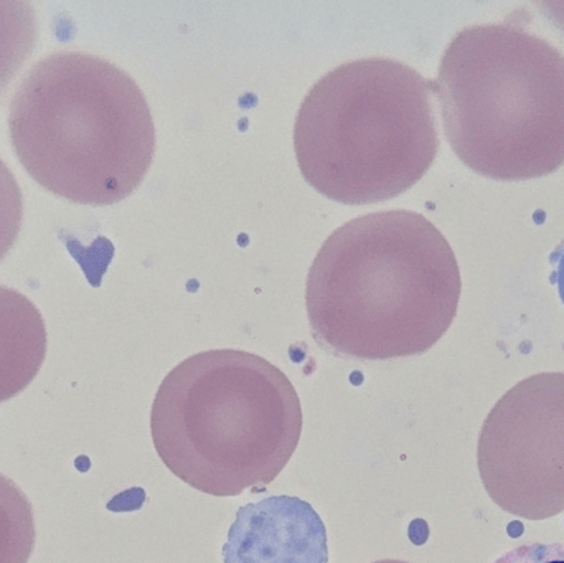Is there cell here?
I'll return each instance as SVG.
<instances>
[{
    "label": "cell",
    "instance_id": "9",
    "mask_svg": "<svg viewBox=\"0 0 564 563\" xmlns=\"http://www.w3.org/2000/svg\"><path fill=\"white\" fill-rule=\"evenodd\" d=\"M39 39L35 10L23 0H0V96L32 55Z\"/></svg>",
    "mask_w": 564,
    "mask_h": 563
},
{
    "label": "cell",
    "instance_id": "6",
    "mask_svg": "<svg viewBox=\"0 0 564 563\" xmlns=\"http://www.w3.org/2000/svg\"><path fill=\"white\" fill-rule=\"evenodd\" d=\"M487 495L529 521L564 512V373H536L494 405L477 446Z\"/></svg>",
    "mask_w": 564,
    "mask_h": 563
},
{
    "label": "cell",
    "instance_id": "15",
    "mask_svg": "<svg viewBox=\"0 0 564 563\" xmlns=\"http://www.w3.org/2000/svg\"><path fill=\"white\" fill-rule=\"evenodd\" d=\"M373 563H410V562H403V561H380V562H373Z\"/></svg>",
    "mask_w": 564,
    "mask_h": 563
},
{
    "label": "cell",
    "instance_id": "3",
    "mask_svg": "<svg viewBox=\"0 0 564 563\" xmlns=\"http://www.w3.org/2000/svg\"><path fill=\"white\" fill-rule=\"evenodd\" d=\"M9 132L36 184L83 205L128 198L155 151L154 119L138 83L88 53L36 63L13 96Z\"/></svg>",
    "mask_w": 564,
    "mask_h": 563
},
{
    "label": "cell",
    "instance_id": "5",
    "mask_svg": "<svg viewBox=\"0 0 564 563\" xmlns=\"http://www.w3.org/2000/svg\"><path fill=\"white\" fill-rule=\"evenodd\" d=\"M294 148L305 181L330 201L398 197L424 177L440 148L431 85L394 59L345 63L302 101Z\"/></svg>",
    "mask_w": 564,
    "mask_h": 563
},
{
    "label": "cell",
    "instance_id": "14",
    "mask_svg": "<svg viewBox=\"0 0 564 563\" xmlns=\"http://www.w3.org/2000/svg\"><path fill=\"white\" fill-rule=\"evenodd\" d=\"M556 284H558L560 296L564 304V248L560 253L558 263H556Z\"/></svg>",
    "mask_w": 564,
    "mask_h": 563
},
{
    "label": "cell",
    "instance_id": "7",
    "mask_svg": "<svg viewBox=\"0 0 564 563\" xmlns=\"http://www.w3.org/2000/svg\"><path fill=\"white\" fill-rule=\"evenodd\" d=\"M224 562L327 563V529L304 499L270 496L237 512Z\"/></svg>",
    "mask_w": 564,
    "mask_h": 563
},
{
    "label": "cell",
    "instance_id": "4",
    "mask_svg": "<svg viewBox=\"0 0 564 563\" xmlns=\"http://www.w3.org/2000/svg\"><path fill=\"white\" fill-rule=\"evenodd\" d=\"M457 158L496 181H527L564 164V56L503 23L454 36L436 82Z\"/></svg>",
    "mask_w": 564,
    "mask_h": 563
},
{
    "label": "cell",
    "instance_id": "8",
    "mask_svg": "<svg viewBox=\"0 0 564 563\" xmlns=\"http://www.w3.org/2000/svg\"><path fill=\"white\" fill-rule=\"evenodd\" d=\"M46 356V327L29 297L0 286V403L33 382Z\"/></svg>",
    "mask_w": 564,
    "mask_h": 563
},
{
    "label": "cell",
    "instance_id": "2",
    "mask_svg": "<svg viewBox=\"0 0 564 563\" xmlns=\"http://www.w3.org/2000/svg\"><path fill=\"white\" fill-rule=\"evenodd\" d=\"M151 435L162 463L215 498L263 491L281 475L302 435L291 380L263 357L207 350L178 364L152 403Z\"/></svg>",
    "mask_w": 564,
    "mask_h": 563
},
{
    "label": "cell",
    "instance_id": "12",
    "mask_svg": "<svg viewBox=\"0 0 564 563\" xmlns=\"http://www.w3.org/2000/svg\"><path fill=\"white\" fill-rule=\"evenodd\" d=\"M496 563H564V545L529 544L513 549Z\"/></svg>",
    "mask_w": 564,
    "mask_h": 563
},
{
    "label": "cell",
    "instance_id": "11",
    "mask_svg": "<svg viewBox=\"0 0 564 563\" xmlns=\"http://www.w3.org/2000/svg\"><path fill=\"white\" fill-rule=\"evenodd\" d=\"M22 218V191L9 165L0 159V263L15 245Z\"/></svg>",
    "mask_w": 564,
    "mask_h": 563
},
{
    "label": "cell",
    "instance_id": "13",
    "mask_svg": "<svg viewBox=\"0 0 564 563\" xmlns=\"http://www.w3.org/2000/svg\"><path fill=\"white\" fill-rule=\"evenodd\" d=\"M427 535H430V529H427L426 522L421 521V519H416V521L411 522L410 539L413 544H424Z\"/></svg>",
    "mask_w": 564,
    "mask_h": 563
},
{
    "label": "cell",
    "instance_id": "1",
    "mask_svg": "<svg viewBox=\"0 0 564 563\" xmlns=\"http://www.w3.org/2000/svg\"><path fill=\"white\" fill-rule=\"evenodd\" d=\"M460 271L444 235L416 212L365 215L322 245L307 278L308 321L335 356H420L456 317Z\"/></svg>",
    "mask_w": 564,
    "mask_h": 563
},
{
    "label": "cell",
    "instance_id": "10",
    "mask_svg": "<svg viewBox=\"0 0 564 563\" xmlns=\"http://www.w3.org/2000/svg\"><path fill=\"white\" fill-rule=\"evenodd\" d=\"M33 548L32 505L12 479L0 475V563H26Z\"/></svg>",
    "mask_w": 564,
    "mask_h": 563
}]
</instances>
